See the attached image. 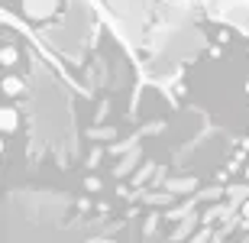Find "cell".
Segmentation results:
<instances>
[{"label":"cell","instance_id":"obj_1","mask_svg":"<svg viewBox=\"0 0 249 243\" xmlns=\"http://www.w3.org/2000/svg\"><path fill=\"white\" fill-rule=\"evenodd\" d=\"M23 10L33 19H49L58 10V0H23Z\"/></svg>","mask_w":249,"mask_h":243},{"label":"cell","instance_id":"obj_2","mask_svg":"<svg viewBox=\"0 0 249 243\" xmlns=\"http://www.w3.org/2000/svg\"><path fill=\"white\" fill-rule=\"evenodd\" d=\"M17 127H19V113L13 111V107H3V111H0V130L7 133H17Z\"/></svg>","mask_w":249,"mask_h":243},{"label":"cell","instance_id":"obj_3","mask_svg":"<svg viewBox=\"0 0 249 243\" xmlns=\"http://www.w3.org/2000/svg\"><path fill=\"white\" fill-rule=\"evenodd\" d=\"M3 94H7V97H17V94H23V78L7 75V78H3Z\"/></svg>","mask_w":249,"mask_h":243},{"label":"cell","instance_id":"obj_4","mask_svg":"<svg viewBox=\"0 0 249 243\" xmlns=\"http://www.w3.org/2000/svg\"><path fill=\"white\" fill-rule=\"evenodd\" d=\"M17 58H19V52H17V46H3V52H0V62L7 68H13L17 65Z\"/></svg>","mask_w":249,"mask_h":243},{"label":"cell","instance_id":"obj_5","mask_svg":"<svg viewBox=\"0 0 249 243\" xmlns=\"http://www.w3.org/2000/svg\"><path fill=\"white\" fill-rule=\"evenodd\" d=\"M84 188H88V191H101V178H84Z\"/></svg>","mask_w":249,"mask_h":243},{"label":"cell","instance_id":"obj_6","mask_svg":"<svg viewBox=\"0 0 249 243\" xmlns=\"http://www.w3.org/2000/svg\"><path fill=\"white\" fill-rule=\"evenodd\" d=\"M243 221H249V198L243 201Z\"/></svg>","mask_w":249,"mask_h":243},{"label":"cell","instance_id":"obj_7","mask_svg":"<svg viewBox=\"0 0 249 243\" xmlns=\"http://www.w3.org/2000/svg\"><path fill=\"white\" fill-rule=\"evenodd\" d=\"M246 94H249V81H246Z\"/></svg>","mask_w":249,"mask_h":243}]
</instances>
